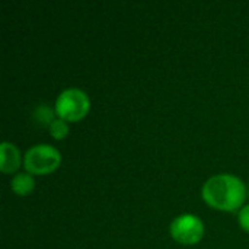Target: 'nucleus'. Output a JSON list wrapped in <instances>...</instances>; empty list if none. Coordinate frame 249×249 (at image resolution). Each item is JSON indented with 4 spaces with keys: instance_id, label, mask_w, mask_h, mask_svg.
<instances>
[{
    "instance_id": "nucleus-3",
    "label": "nucleus",
    "mask_w": 249,
    "mask_h": 249,
    "mask_svg": "<svg viewBox=\"0 0 249 249\" xmlns=\"http://www.w3.org/2000/svg\"><path fill=\"white\" fill-rule=\"evenodd\" d=\"M61 163L60 152L50 144H36L25 153L23 165L28 174L45 175L55 171Z\"/></svg>"
},
{
    "instance_id": "nucleus-2",
    "label": "nucleus",
    "mask_w": 249,
    "mask_h": 249,
    "mask_svg": "<svg viewBox=\"0 0 249 249\" xmlns=\"http://www.w3.org/2000/svg\"><path fill=\"white\" fill-rule=\"evenodd\" d=\"M89 107V98L82 89L69 88L58 95L54 111L64 121H79L88 114Z\"/></svg>"
},
{
    "instance_id": "nucleus-5",
    "label": "nucleus",
    "mask_w": 249,
    "mask_h": 249,
    "mask_svg": "<svg viewBox=\"0 0 249 249\" xmlns=\"http://www.w3.org/2000/svg\"><path fill=\"white\" fill-rule=\"evenodd\" d=\"M0 155H1L0 169L4 174L15 172L19 168V165H20V155H19V150L16 149V146H13L9 142H3L1 146H0Z\"/></svg>"
},
{
    "instance_id": "nucleus-4",
    "label": "nucleus",
    "mask_w": 249,
    "mask_h": 249,
    "mask_svg": "<svg viewBox=\"0 0 249 249\" xmlns=\"http://www.w3.org/2000/svg\"><path fill=\"white\" fill-rule=\"evenodd\" d=\"M204 233L203 222L194 214H181L171 223V236L184 245L197 244Z\"/></svg>"
},
{
    "instance_id": "nucleus-8",
    "label": "nucleus",
    "mask_w": 249,
    "mask_h": 249,
    "mask_svg": "<svg viewBox=\"0 0 249 249\" xmlns=\"http://www.w3.org/2000/svg\"><path fill=\"white\" fill-rule=\"evenodd\" d=\"M54 112H55V111H53L48 105L41 104L39 107L35 108V111H34V118H35L38 123H41V124H47V123L51 124L53 120H54Z\"/></svg>"
},
{
    "instance_id": "nucleus-7",
    "label": "nucleus",
    "mask_w": 249,
    "mask_h": 249,
    "mask_svg": "<svg viewBox=\"0 0 249 249\" xmlns=\"http://www.w3.org/2000/svg\"><path fill=\"white\" fill-rule=\"evenodd\" d=\"M50 133L54 139L61 140L69 134V125L67 121L61 120V118H54L53 123L50 124Z\"/></svg>"
},
{
    "instance_id": "nucleus-9",
    "label": "nucleus",
    "mask_w": 249,
    "mask_h": 249,
    "mask_svg": "<svg viewBox=\"0 0 249 249\" xmlns=\"http://www.w3.org/2000/svg\"><path fill=\"white\" fill-rule=\"evenodd\" d=\"M239 225L241 228L249 233V206H245L239 210Z\"/></svg>"
},
{
    "instance_id": "nucleus-1",
    "label": "nucleus",
    "mask_w": 249,
    "mask_h": 249,
    "mask_svg": "<svg viewBox=\"0 0 249 249\" xmlns=\"http://www.w3.org/2000/svg\"><path fill=\"white\" fill-rule=\"evenodd\" d=\"M201 194L210 207L223 212H233L244 204L247 190L242 179L238 177L231 174H220L206 181Z\"/></svg>"
},
{
    "instance_id": "nucleus-6",
    "label": "nucleus",
    "mask_w": 249,
    "mask_h": 249,
    "mask_svg": "<svg viewBox=\"0 0 249 249\" xmlns=\"http://www.w3.org/2000/svg\"><path fill=\"white\" fill-rule=\"evenodd\" d=\"M34 187H35L34 178L28 172L26 174H16L10 181V188L19 196H26V194L32 193Z\"/></svg>"
}]
</instances>
